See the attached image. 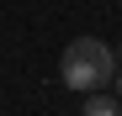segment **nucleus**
<instances>
[{"mask_svg":"<svg viewBox=\"0 0 122 116\" xmlns=\"http://www.w3.org/2000/svg\"><path fill=\"white\" fill-rule=\"evenodd\" d=\"M112 79H117V100H122V69H117V74H112Z\"/></svg>","mask_w":122,"mask_h":116,"instance_id":"nucleus-3","label":"nucleus"},{"mask_svg":"<svg viewBox=\"0 0 122 116\" xmlns=\"http://www.w3.org/2000/svg\"><path fill=\"white\" fill-rule=\"evenodd\" d=\"M80 116H117V100H112V95H101V90H85Z\"/></svg>","mask_w":122,"mask_h":116,"instance_id":"nucleus-2","label":"nucleus"},{"mask_svg":"<svg viewBox=\"0 0 122 116\" xmlns=\"http://www.w3.org/2000/svg\"><path fill=\"white\" fill-rule=\"evenodd\" d=\"M58 74H64L69 90H106L112 74H117V53L101 42V37H74V42L58 53Z\"/></svg>","mask_w":122,"mask_h":116,"instance_id":"nucleus-1","label":"nucleus"},{"mask_svg":"<svg viewBox=\"0 0 122 116\" xmlns=\"http://www.w3.org/2000/svg\"><path fill=\"white\" fill-rule=\"evenodd\" d=\"M117 63H122V42H117Z\"/></svg>","mask_w":122,"mask_h":116,"instance_id":"nucleus-4","label":"nucleus"}]
</instances>
